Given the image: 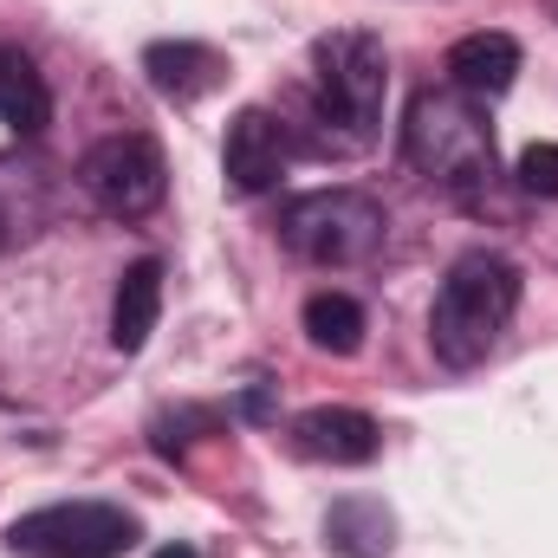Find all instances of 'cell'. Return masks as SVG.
<instances>
[{
	"label": "cell",
	"mask_w": 558,
	"mask_h": 558,
	"mask_svg": "<svg viewBox=\"0 0 558 558\" xmlns=\"http://www.w3.org/2000/svg\"><path fill=\"white\" fill-rule=\"evenodd\" d=\"M513 312H520V267L507 254H468L448 267L428 305V344L448 371H474L500 344Z\"/></svg>",
	"instance_id": "obj_1"
},
{
	"label": "cell",
	"mask_w": 558,
	"mask_h": 558,
	"mask_svg": "<svg viewBox=\"0 0 558 558\" xmlns=\"http://www.w3.org/2000/svg\"><path fill=\"white\" fill-rule=\"evenodd\" d=\"M403 156L416 162L428 182L454 189V195H474L487 175H494V124L474 98H461L454 85H428L410 98V118H403Z\"/></svg>",
	"instance_id": "obj_2"
},
{
	"label": "cell",
	"mask_w": 558,
	"mask_h": 558,
	"mask_svg": "<svg viewBox=\"0 0 558 558\" xmlns=\"http://www.w3.org/2000/svg\"><path fill=\"white\" fill-rule=\"evenodd\" d=\"M312 92H318V124H338L344 143H371L384 124L390 98V52L377 33H325L312 46Z\"/></svg>",
	"instance_id": "obj_3"
},
{
	"label": "cell",
	"mask_w": 558,
	"mask_h": 558,
	"mask_svg": "<svg viewBox=\"0 0 558 558\" xmlns=\"http://www.w3.org/2000/svg\"><path fill=\"white\" fill-rule=\"evenodd\" d=\"M390 234L384 202L357 195V189H312L299 202H286L279 215V241L312 260V267H364Z\"/></svg>",
	"instance_id": "obj_4"
},
{
	"label": "cell",
	"mask_w": 558,
	"mask_h": 558,
	"mask_svg": "<svg viewBox=\"0 0 558 558\" xmlns=\"http://www.w3.org/2000/svg\"><path fill=\"white\" fill-rule=\"evenodd\" d=\"M7 546L26 558H124L137 546V520L105 500H59V507L20 513L7 526Z\"/></svg>",
	"instance_id": "obj_5"
},
{
	"label": "cell",
	"mask_w": 558,
	"mask_h": 558,
	"mask_svg": "<svg viewBox=\"0 0 558 558\" xmlns=\"http://www.w3.org/2000/svg\"><path fill=\"white\" fill-rule=\"evenodd\" d=\"M78 189H85L105 215L137 221V215H149V208L162 202L169 162H162V149H156L149 137L124 131V137H105V143H92V149L78 156Z\"/></svg>",
	"instance_id": "obj_6"
},
{
	"label": "cell",
	"mask_w": 558,
	"mask_h": 558,
	"mask_svg": "<svg viewBox=\"0 0 558 558\" xmlns=\"http://www.w3.org/2000/svg\"><path fill=\"white\" fill-rule=\"evenodd\" d=\"M221 169L241 195H267L286 169V131H279L274 111L247 105L234 124H228V143H221Z\"/></svg>",
	"instance_id": "obj_7"
},
{
	"label": "cell",
	"mask_w": 558,
	"mask_h": 558,
	"mask_svg": "<svg viewBox=\"0 0 558 558\" xmlns=\"http://www.w3.org/2000/svg\"><path fill=\"white\" fill-rule=\"evenodd\" d=\"M513 78H520V46H513V33H468V39L448 46V85H454L461 98L494 105V98L513 92Z\"/></svg>",
	"instance_id": "obj_8"
},
{
	"label": "cell",
	"mask_w": 558,
	"mask_h": 558,
	"mask_svg": "<svg viewBox=\"0 0 558 558\" xmlns=\"http://www.w3.org/2000/svg\"><path fill=\"white\" fill-rule=\"evenodd\" d=\"M292 441H299V454H312V461L364 468V461H377L384 428L364 416V410H305V416L292 422Z\"/></svg>",
	"instance_id": "obj_9"
},
{
	"label": "cell",
	"mask_w": 558,
	"mask_h": 558,
	"mask_svg": "<svg viewBox=\"0 0 558 558\" xmlns=\"http://www.w3.org/2000/svg\"><path fill=\"white\" fill-rule=\"evenodd\" d=\"M143 72H149V85H156L162 98L195 105L202 92H215V85H221L228 59H221L215 46H202V39H156V46L143 52Z\"/></svg>",
	"instance_id": "obj_10"
},
{
	"label": "cell",
	"mask_w": 558,
	"mask_h": 558,
	"mask_svg": "<svg viewBox=\"0 0 558 558\" xmlns=\"http://www.w3.org/2000/svg\"><path fill=\"white\" fill-rule=\"evenodd\" d=\"M156 312H162V260H137V267H124L118 299H111V344H118L124 357L149 344Z\"/></svg>",
	"instance_id": "obj_11"
},
{
	"label": "cell",
	"mask_w": 558,
	"mask_h": 558,
	"mask_svg": "<svg viewBox=\"0 0 558 558\" xmlns=\"http://www.w3.org/2000/svg\"><path fill=\"white\" fill-rule=\"evenodd\" d=\"M46 118H52V92H46L39 65L20 46H0V124L13 137H39Z\"/></svg>",
	"instance_id": "obj_12"
},
{
	"label": "cell",
	"mask_w": 558,
	"mask_h": 558,
	"mask_svg": "<svg viewBox=\"0 0 558 558\" xmlns=\"http://www.w3.org/2000/svg\"><path fill=\"white\" fill-rule=\"evenodd\" d=\"M390 533H397V520L384 513V500H338L325 513V546L344 558H384Z\"/></svg>",
	"instance_id": "obj_13"
},
{
	"label": "cell",
	"mask_w": 558,
	"mask_h": 558,
	"mask_svg": "<svg viewBox=\"0 0 558 558\" xmlns=\"http://www.w3.org/2000/svg\"><path fill=\"white\" fill-rule=\"evenodd\" d=\"M305 338L331 357H351L364 344V305L351 292H312L305 299Z\"/></svg>",
	"instance_id": "obj_14"
},
{
	"label": "cell",
	"mask_w": 558,
	"mask_h": 558,
	"mask_svg": "<svg viewBox=\"0 0 558 558\" xmlns=\"http://www.w3.org/2000/svg\"><path fill=\"white\" fill-rule=\"evenodd\" d=\"M46 182H39V169H13V162H0V247H13V241H26L39 221H46Z\"/></svg>",
	"instance_id": "obj_15"
},
{
	"label": "cell",
	"mask_w": 558,
	"mask_h": 558,
	"mask_svg": "<svg viewBox=\"0 0 558 558\" xmlns=\"http://www.w3.org/2000/svg\"><path fill=\"white\" fill-rule=\"evenodd\" d=\"M513 175H520V189H526V195L558 202V143H526V149H520V162H513Z\"/></svg>",
	"instance_id": "obj_16"
},
{
	"label": "cell",
	"mask_w": 558,
	"mask_h": 558,
	"mask_svg": "<svg viewBox=\"0 0 558 558\" xmlns=\"http://www.w3.org/2000/svg\"><path fill=\"white\" fill-rule=\"evenodd\" d=\"M156 558H195V553L189 546H169V553H156Z\"/></svg>",
	"instance_id": "obj_17"
}]
</instances>
